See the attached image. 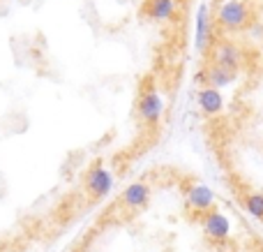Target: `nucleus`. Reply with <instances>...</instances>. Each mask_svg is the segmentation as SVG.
Here are the masks:
<instances>
[{
  "instance_id": "obj_12",
  "label": "nucleus",
  "mask_w": 263,
  "mask_h": 252,
  "mask_svg": "<svg viewBox=\"0 0 263 252\" xmlns=\"http://www.w3.org/2000/svg\"><path fill=\"white\" fill-rule=\"evenodd\" d=\"M245 208L256 220H263V192H247L245 194Z\"/></svg>"
},
{
  "instance_id": "obj_5",
  "label": "nucleus",
  "mask_w": 263,
  "mask_h": 252,
  "mask_svg": "<svg viewBox=\"0 0 263 252\" xmlns=\"http://www.w3.org/2000/svg\"><path fill=\"white\" fill-rule=\"evenodd\" d=\"M210 63L238 72L242 65V51L238 49L233 42H227V40L215 42V44L210 46Z\"/></svg>"
},
{
  "instance_id": "obj_10",
  "label": "nucleus",
  "mask_w": 263,
  "mask_h": 252,
  "mask_svg": "<svg viewBox=\"0 0 263 252\" xmlns=\"http://www.w3.org/2000/svg\"><path fill=\"white\" fill-rule=\"evenodd\" d=\"M196 102H199V109L203 111L205 116H217L224 111V95L217 88L203 86L199 91V95H196Z\"/></svg>"
},
{
  "instance_id": "obj_1",
  "label": "nucleus",
  "mask_w": 263,
  "mask_h": 252,
  "mask_svg": "<svg viewBox=\"0 0 263 252\" xmlns=\"http://www.w3.org/2000/svg\"><path fill=\"white\" fill-rule=\"evenodd\" d=\"M116 188V176L104 162H92L83 176V190L90 202H102Z\"/></svg>"
},
{
  "instance_id": "obj_9",
  "label": "nucleus",
  "mask_w": 263,
  "mask_h": 252,
  "mask_svg": "<svg viewBox=\"0 0 263 252\" xmlns=\"http://www.w3.org/2000/svg\"><path fill=\"white\" fill-rule=\"evenodd\" d=\"M199 79L205 83V86L222 91V88H229V86H233V83H236L238 72L222 67V65H213V63H208V65H205L203 72L199 74Z\"/></svg>"
},
{
  "instance_id": "obj_4",
  "label": "nucleus",
  "mask_w": 263,
  "mask_h": 252,
  "mask_svg": "<svg viewBox=\"0 0 263 252\" xmlns=\"http://www.w3.org/2000/svg\"><path fill=\"white\" fill-rule=\"evenodd\" d=\"M150 194H153V188H150L145 181H134V183H129L127 188L120 192L118 204L125 211H141V208L148 206Z\"/></svg>"
},
{
  "instance_id": "obj_7",
  "label": "nucleus",
  "mask_w": 263,
  "mask_h": 252,
  "mask_svg": "<svg viewBox=\"0 0 263 252\" xmlns=\"http://www.w3.org/2000/svg\"><path fill=\"white\" fill-rule=\"evenodd\" d=\"M213 32H215V16H213V12H210L208 5H199V9H196V32H194L196 49H199V51H208L210 46L215 44V42H213Z\"/></svg>"
},
{
  "instance_id": "obj_8",
  "label": "nucleus",
  "mask_w": 263,
  "mask_h": 252,
  "mask_svg": "<svg viewBox=\"0 0 263 252\" xmlns=\"http://www.w3.org/2000/svg\"><path fill=\"white\" fill-rule=\"evenodd\" d=\"M201 227H203V234L208 236V239L217 241V243L227 241L229 234H231V222H229V218L224 215V213H219L217 208H213V211L201 215Z\"/></svg>"
},
{
  "instance_id": "obj_6",
  "label": "nucleus",
  "mask_w": 263,
  "mask_h": 252,
  "mask_svg": "<svg viewBox=\"0 0 263 252\" xmlns=\"http://www.w3.org/2000/svg\"><path fill=\"white\" fill-rule=\"evenodd\" d=\"M215 199H217V197H215V192L205 183H192L190 188L185 190L187 208H190L192 213H199V215L213 211V208H215Z\"/></svg>"
},
{
  "instance_id": "obj_3",
  "label": "nucleus",
  "mask_w": 263,
  "mask_h": 252,
  "mask_svg": "<svg viewBox=\"0 0 263 252\" xmlns=\"http://www.w3.org/2000/svg\"><path fill=\"white\" fill-rule=\"evenodd\" d=\"M136 114L145 125H157L164 114V100L155 86H145L136 102Z\"/></svg>"
},
{
  "instance_id": "obj_2",
  "label": "nucleus",
  "mask_w": 263,
  "mask_h": 252,
  "mask_svg": "<svg viewBox=\"0 0 263 252\" xmlns=\"http://www.w3.org/2000/svg\"><path fill=\"white\" fill-rule=\"evenodd\" d=\"M213 16L215 23L227 32H236L250 26V7L242 0H224Z\"/></svg>"
},
{
  "instance_id": "obj_11",
  "label": "nucleus",
  "mask_w": 263,
  "mask_h": 252,
  "mask_svg": "<svg viewBox=\"0 0 263 252\" xmlns=\"http://www.w3.org/2000/svg\"><path fill=\"white\" fill-rule=\"evenodd\" d=\"M178 12V0H148L145 3V14L155 21H168Z\"/></svg>"
}]
</instances>
